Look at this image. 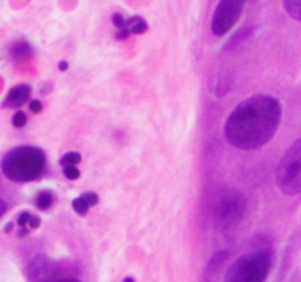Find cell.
I'll list each match as a JSON object with an SVG mask.
<instances>
[{"mask_svg": "<svg viewBox=\"0 0 301 282\" xmlns=\"http://www.w3.org/2000/svg\"><path fill=\"white\" fill-rule=\"evenodd\" d=\"M282 106L271 95H254L240 102L226 120V140L236 148L254 150L266 145L277 132Z\"/></svg>", "mask_w": 301, "mask_h": 282, "instance_id": "6da1fadb", "label": "cell"}, {"mask_svg": "<svg viewBox=\"0 0 301 282\" xmlns=\"http://www.w3.org/2000/svg\"><path fill=\"white\" fill-rule=\"evenodd\" d=\"M46 168V154L37 146H16L11 148L0 161V170L5 178L13 182L37 180Z\"/></svg>", "mask_w": 301, "mask_h": 282, "instance_id": "7a4b0ae2", "label": "cell"}, {"mask_svg": "<svg viewBox=\"0 0 301 282\" xmlns=\"http://www.w3.org/2000/svg\"><path fill=\"white\" fill-rule=\"evenodd\" d=\"M271 268V259L264 252H250L231 265L224 282H264Z\"/></svg>", "mask_w": 301, "mask_h": 282, "instance_id": "3957f363", "label": "cell"}, {"mask_svg": "<svg viewBox=\"0 0 301 282\" xmlns=\"http://www.w3.org/2000/svg\"><path fill=\"white\" fill-rule=\"evenodd\" d=\"M247 212V200L236 189L222 190L213 203V220L220 228H231L243 219Z\"/></svg>", "mask_w": 301, "mask_h": 282, "instance_id": "277c9868", "label": "cell"}, {"mask_svg": "<svg viewBox=\"0 0 301 282\" xmlns=\"http://www.w3.org/2000/svg\"><path fill=\"white\" fill-rule=\"evenodd\" d=\"M277 182L282 192L289 196L300 194L301 190V141H294L292 146L282 157L278 166Z\"/></svg>", "mask_w": 301, "mask_h": 282, "instance_id": "5b68a950", "label": "cell"}, {"mask_svg": "<svg viewBox=\"0 0 301 282\" xmlns=\"http://www.w3.org/2000/svg\"><path fill=\"white\" fill-rule=\"evenodd\" d=\"M245 7V0H219L211 16V32L222 37L238 23Z\"/></svg>", "mask_w": 301, "mask_h": 282, "instance_id": "8992f818", "label": "cell"}, {"mask_svg": "<svg viewBox=\"0 0 301 282\" xmlns=\"http://www.w3.org/2000/svg\"><path fill=\"white\" fill-rule=\"evenodd\" d=\"M30 90L29 85H16L9 90V94L5 95L4 102H2V106L4 108H20L21 104L30 101Z\"/></svg>", "mask_w": 301, "mask_h": 282, "instance_id": "52a82bcc", "label": "cell"}, {"mask_svg": "<svg viewBox=\"0 0 301 282\" xmlns=\"http://www.w3.org/2000/svg\"><path fill=\"white\" fill-rule=\"evenodd\" d=\"M254 34V29L250 27V29H241V30H238L236 34L231 37V39L227 41V44L224 46V51H229V49H234L236 46H240L241 43H245V41L250 37V35Z\"/></svg>", "mask_w": 301, "mask_h": 282, "instance_id": "ba28073f", "label": "cell"}, {"mask_svg": "<svg viewBox=\"0 0 301 282\" xmlns=\"http://www.w3.org/2000/svg\"><path fill=\"white\" fill-rule=\"evenodd\" d=\"M125 30L129 32V35L132 34H145L148 30V23H146L141 16H132L131 20H127L125 23Z\"/></svg>", "mask_w": 301, "mask_h": 282, "instance_id": "9c48e42d", "label": "cell"}, {"mask_svg": "<svg viewBox=\"0 0 301 282\" xmlns=\"http://www.w3.org/2000/svg\"><path fill=\"white\" fill-rule=\"evenodd\" d=\"M32 55V46L29 43H16L13 48H11V57L15 60H23L29 59Z\"/></svg>", "mask_w": 301, "mask_h": 282, "instance_id": "30bf717a", "label": "cell"}, {"mask_svg": "<svg viewBox=\"0 0 301 282\" xmlns=\"http://www.w3.org/2000/svg\"><path fill=\"white\" fill-rule=\"evenodd\" d=\"M55 203V194L51 190H43L35 198V206L39 210H49Z\"/></svg>", "mask_w": 301, "mask_h": 282, "instance_id": "8fae6325", "label": "cell"}, {"mask_svg": "<svg viewBox=\"0 0 301 282\" xmlns=\"http://www.w3.org/2000/svg\"><path fill=\"white\" fill-rule=\"evenodd\" d=\"M284 2V9L292 20H300L301 18V0H282Z\"/></svg>", "mask_w": 301, "mask_h": 282, "instance_id": "7c38bea8", "label": "cell"}, {"mask_svg": "<svg viewBox=\"0 0 301 282\" xmlns=\"http://www.w3.org/2000/svg\"><path fill=\"white\" fill-rule=\"evenodd\" d=\"M229 90H231V79H229L226 74H222V76L217 78V85L213 87V92L217 97H222V95H226Z\"/></svg>", "mask_w": 301, "mask_h": 282, "instance_id": "4fadbf2b", "label": "cell"}, {"mask_svg": "<svg viewBox=\"0 0 301 282\" xmlns=\"http://www.w3.org/2000/svg\"><path fill=\"white\" fill-rule=\"evenodd\" d=\"M79 161H81V156H79L78 152H67V154L62 156V159H60L62 166H78Z\"/></svg>", "mask_w": 301, "mask_h": 282, "instance_id": "5bb4252c", "label": "cell"}, {"mask_svg": "<svg viewBox=\"0 0 301 282\" xmlns=\"http://www.w3.org/2000/svg\"><path fill=\"white\" fill-rule=\"evenodd\" d=\"M63 175L69 180H78L81 173H79L78 166H63Z\"/></svg>", "mask_w": 301, "mask_h": 282, "instance_id": "9a60e30c", "label": "cell"}, {"mask_svg": "<svg viewBox=\"0 0 301 282\" xmlns=\"http://www.w3.org/2000/svg\"><path fill=\"white\" fill-rule=\"evenodd\" d=\"M73 208L76 210V214H79V215H87V212H88V204L85 203V201L81 200V196H79V198L73 200Z\"/></svg>", "mask_w": 301, "mask_h": 282, "instance_id": "2e32d148", "label": "cell"}, {"mask_svg": "<svg viewBox=\"0 0 301 282\" xmlns=\"http://www.w3.org/2000/svg\"><path fill=\"white\" fill-rule=\"evenodd\" d=\"M81 200L88 204V208L90 206H95L99 203V194L97 192H83L81 194Z\"/></svg>", "mask_w": 301, "mask_h": 282, "instance_id": "e0dca14e", "label": "cell"}, {"mask_svg": "<svg viewBox=\"0 0 301 282\" xmlns=\"http://www.w3.org/2000/svg\"><path fill=\"white\" fill-rule=\"evenodd\" d=\"M25 124H27V115H25L23 111H16L15 115H13V125L15 127H23Z\"/></svg>", "mask_w": 301, "mask_h": 282, "instance_id": "ac0fdd59", "label": "cell"}, {"mask_svg": "<svg viewBox=\"0 0 301 282\" xmlns=\"http://www.w3.org/2000/svg\"><path fill=\"white\" fill-rule=\"evenodd\" d=\"M125 23H127V20L123 18L121 15H113V25H115V29L117 30H125Z\"/></svg>", "mask_w": 301, "mask_h": 282, "instance_id": "d6986e66", "label": "cell"}, {"mask_svg": "<svg viewBox=\"0 0 301 282\" xmlns=\"http://www.w3.org/2000/svg\"><path fill=\"white\" fill-rule=\"evenodd\" d=\"M41 226V219L37 215H30L29 217V222H27V228L29 229H37Z\"/></svg>", "mask_w": 301, "mask_h": 282, "instance_id": "ffe728a7", "label": "cell"}, {"mask_svg": "<svg viewBox=\"0 0 301 282\" xmlns=\"http://www.w3.org/2000/svg\"><path fill=\"white\" fill-rule=\"evenodd\" d=\"M29 108L32 113H41L43 111V104H41V101H29Z\"/></svg>", "mask_w": 301, "mask_h": 282, "instance_id": "44dd1931", "label": "cell"}, {"mask_svg": "<svg viewBox=\"0 0 301 282\" xmlns=\"http://www.w3.org/2000/svg\"><path fill=\"white\" fill-rule=\"evenodd\" d=\"M29 217H30V214L29 212H21L20 214V217H18V226L20 228H27V222H29ZM29 229V228H27Z\"/></svg>", "mask_w": 301, "mask_h": 282, "instance_id": "7402d4cb", "label": "cell"}, {"mask_svg": "<svg viewBox=\"0 0 301 282\" xmlns=\"http://www.w3.org/2000/svg\"><path fill=\"white\" fill-rule=\"evenodd\" d=\"M5 210H7V206H5V203H4V200H0V217L5 214Z\"/></svg>", "mask_w": 301, "mask_h": 282, "instance_id": "603a6c76", "label": "cell"}, {"mask_svg": "<svg viewBox=\"0 0 301 282\" xmlns=\"http://www.w3.org/2000/svg\"><path fill=\"white\" fill-rule=\"evenodd\" d=\"M59 69H60V71H67V69H69V63L67 62H60L59 63Z\"/></svg>", "mask_w": 301, "mask_h": 282, "instance_id": "cb8c5ba5", "label": "cell"}, {"mask_svg": "<svg viewBox=\"0 0 301 282\" xmlns=\"http://www.w3.org/2000/svg\"><path fill=\"white\" fill-rule=\"evenodd\" d=\"M49 282H79L76 279H60V281H49Z\"/></svg>", "mask_w": 301, "mask_h": 282, "instance_id": "d4e9b609", "label": "cell"}, {"mask_svg": "<svg viewBox=\"0 0 301 282\" xmlns=\"http://www.w3.org/2000/svg\"><path fill=\"white\" fill-rule=\"evenodd\" d=\"M11 229H13V224H7V226H5V233H9Z\"/></svg>", "mask_w": 301, "mask_h": 282, "instance_id": "484cf974", "label": "cell"}, {"mask_svg": "<svg viewBox=\"0 0 301 282\" xmlns=\"http://www.w3.org/2000/svg\"><path fill=\"white\" fill-rule=\"evenodd\" d=\"M123 282H136V281H134V279H132V277H127V279H125V281H123Z\"/></svg>", "mask_w": 301, "mask_h": 282, "instance_id": "4316f807", "label": "cell"}]
</instances>
